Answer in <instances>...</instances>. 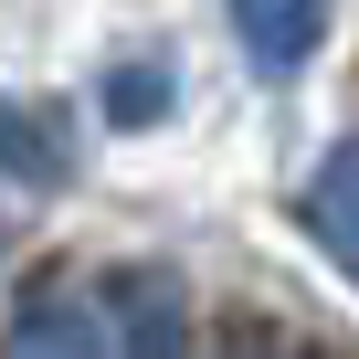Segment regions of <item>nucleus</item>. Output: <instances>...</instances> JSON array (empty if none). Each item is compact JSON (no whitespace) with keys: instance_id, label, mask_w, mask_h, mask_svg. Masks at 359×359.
Segmentation results:
<instances>
[{"instance_id":"obj_1","label":"nucleus","mask_w":359,"mask_h":359,"mask_svg":"<svg viewBox=\"0 0 359 359\" xmlns=\"http://www.w3.org/2000/svg\"><path fill=\"white\" fill-rule=\"evenodd\" d=\"M106 306H116V348L127 359H191V285L169 264H116Z\"/></svg>"},{"instance_id":"obj_2","label":"nucleus","mask_w":359,"mask_h":359,"mask_svg":"<svg viewBox=\"0 0 359 359\" xmlns=\"http://www.w3.org/2000/svg\"><path fill=\"white\" fill-rule=\"evenodd\" d=\"M222 11H233V43H243V64L264 85L306 74L317 43H327V0H222Z\"/></svg>"},{"instance_id":"obj_3","label":"nucleus","mask_w":359,"mask_h":359,"mask_svg":"<svg viewBox=\"0 0 359 359\" xmlns=\"http://www.w3.org/2000/svg\"><path fill=\"white\" fill-rule=\"evenodd\" d=\"M0 359H106V317L74 285H32L0 327Z\"/></svg>"},{"instance_id":"obj_4","label":"nucleus","mask_w":359,"mask_h":359,"mask_svg":"<svg viewBox=\"0 0 359 359\" xmlns=\"http://www.w3.org/2000/svg\"><path fill=\"white\" fill-rule=\"evenodd\" d=\"M296 212H306V243L359 285V137H327V158L306 169V201Z\"/></svg>"},{"instance_id":"obj_5","label":"nucleus","mask_w":359,"mask_h":359,"mask_svg":"<svg viewBox=\"0 0 359 359\" xmlns=\"http://www.w3.org/2000/svg\"><path fill=\"white\" fill-rule=\"evenodd\" d=\"M0 180H22V191H64V180H74L64 137H53L22 95H0Z\"/></svg>"},{"instance_id":"obj_6","label":"nucleus","mask_w":359,"mask_h":359,"mask_svg":"<svg viewBox=\"0 0 359 359\" xmlns=\"http://www.w3.org/2000/svg\"><path fill=\"white\" fill-rule=\"evenodd\" d=\"M169 95H180L169 53H127V64L106 74V116H116V127H148V116H169Z\"/></svg>"}]
</instances>
